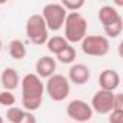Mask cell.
Listing matches in <instances>:
<instances>
[{"label": "cell", "mask_w": 123, "mask_h": 123, "mask_svg": "<svg viewBox=\"0 0 123 123\" xmlns=\"http://www.w3.org/2000/svg\"><path fill=\"white\" fill-rule=\"evenodd\" d=\"M120 19H122L120 13L113 6H103L98 10V20L103 25V28H106V26H109V25H111Z\"/></svg>", "instance_id": "4fadbf2b"}, {"label": "cell", "mask_w": 123, "mask_h": 123, "mask_svg": "<svg viewBox=\"0 0 123 123\" xmlns=\"http://www.w3.org/2000/svg\"><path fill=\"white\" fill-rule=\"evenodd\" d=\"M103 29H104V32H106V35L109 38H117L122 33V29H123V19H120V20H117V22L106 26Z\"/></svg>", "instance_id": "ac0fdd59"}, {"label": "cell", "mask_w": 123, "mask_h": 123, "mask_svg": "<svg viewBox=\"0 0 123 123\" xmlns=\"http://www.w3.org/2000/svg\"><path fill=\"white\" fill-rule=\"evenodd\" d=\"M98 86L100 90L104 91H114L120 86V75L114 70H104L98 75Z\"/></svg>", "instance_id": "9c48e42d"}, {"label": "cell", "mask_w": 123, "mask_h": 123, "mask_svg": "<svg viewBox=\"0 0 123 123\" xmlns=\"http://www.w3.org/2000/svg\"><path fill=\"white\" fill-rule=\"evenodd\" d=\"M56 59L59 61V62H62V64H71V62H74V59H75V49H74V46L68 45L65 49H62L56 55Z\"/></svg>", "instance_id": "2e32d148"}, {"label": "cell", "mask_w": 123, "mask_h": 123, "mask_svg": "<svg viewBox=\"0 0 123 123\" xmlns=\"http://www.w3.org/2000/svg\"><path fill=\"white\" fill-rule=\"evenodd\" d=\"M9 54H10V56L13 58V59H18V61H20V59H23L25 56H26V46H25V43L20 41V39H13L10 43H9Z\"/></svg>", "instance_id": "5bb4252c"}, {"label": "cell", "mask_w": 123, "mask_h": 123, "mask_svg": "<svg viewBox=\"0 0 123 123\" xmlns=\"http://www.w3.org/2000/svg\"><path fill=\"white\" fill-rule=\"evenodd\" d=\"M109 114V123H123V110H111Z\"/></svg>", "instance_id": "44dd1931"}, {"label": "cell", "mask_w": 123, "mask_h": 123, "mask_svg": "<svg viewBox=\"0 0 123 123\" xmlns=\"http://www.w3.org/2000/svg\"><path fill=\"white\" fill-rule=\"evenodd\" d=\"M67 114L78 122V123H88L93 117V109L88 103H86L84 100H73L68 103L67 106Z\"/></svg>", "instance_id": "52a82bcc"}, {"label": "cell", "mask_w": 123, "mask_h": 123, "mask_svg": "<svg viewBox=\"0 0 123 123\" xmlns=\"http://www.w3.org/2000/svg\"><path fill=\"white\" fill-rule=\"evenodd\" d=\"M45 90L51 100L64 101L70 96V81L62 74H54L48 78Z\"/></svg>", "instance_id": "277c9868"}, {"label": "cell", "mask_w": 123, "mask_h": 123, "mask_svg": "<svg viewBox=\"0 0 123 123\" xmlns=\"http://www.w3.org/2000/svg\"><path fill=\"white\" fill-rule=\"evenodd\" d=\"M15 103H16V97H15V94H13L12 91L3 90L2 93H0V104H2V106H6V107L9 109V107H12Z\"/></svg>", "instance_id": "ffe728a7"}, {"label": "cell", "mask_w": 123, "mask_h": 123, "mask_svg": "<svg viewBox=\"0 0 123 123\" xmlns=\"http://www.w3.org/2000/svg\"><path fill=\"white\" fill-rule=\"evenodd\" d=\"M67 10L61 6V3H48L42 9V18L46 23L48 31H59L64 26L65 18H67Z\"/></svg>", "instance_id": "3957f363"}, {"label": "cell", "mask_w": 123, "mask_h": 123, "mask_svg": "<svg viewBox=\"0 0 123 123\" xmlns=\"http://www.w3.org/2000/svg\"><path fill=\"white\" fill-rule=\"evenodd\" d=\"M20 123H36V117H35V114L32 111H26L25 110V116L20 120Z\"/></svg>", "instance_id": "603a6c76"}, {"label": "cell", "mask_w": 123, "mask_h": 123, "mask_svg": "<svg viewBox=\"0 0 123 123\" xmlns=\"http://www.w3.org/2000/svg\"><path fill=\"white\" fill-rule=\"evenodd\" d=\"M35 70H36V75L42 80V78H49L51 75L55 74V70H56V62L52 56H41L38 61H36V65H35Z\"/></svg>", "instance_id": "30bf717a"}, {"label": "cell", "mask_w": 123, "mask_h": 123, "mask_svg": "<svg viewBox=\"0 0 123 123\" xmlns=\"http://www.w3.org/2000/svg\"><path fill=\"white\" fill-rule=\"evenodd\" d=\"M23 116H25V110L20 109V107H16V106L9 107L7 111H6V117L10 123H20Z\"/></svg>", "instance_id": "e0dca14e"}, {"label": "cell", "mask_w": 123, "mask_h": 123, "mask_svg": "<svg viewBox=\"0 0 123 123\" xmlns=\"http://www.w3.org/2000/svg\"><path fill=\"white\" fill-rule=\"evenodd\" d=\"M26 36L35 45H43L48 42V28L41 15H32L26 22Z\"/></svg>", "instance_id": "5b68a950"}, {"label": "cell", "mask_w": 123, "mask_h": 123, "mask_svg": "<svg viewBox=\"0 0 123 123\" xmlns=\"http://www.w3.org/2000/svg\"><path fill=\"white\" fill-rule=\"evenodd\" d=\"M48 51L49 52H52L54 55H58L62 49H65L70 43L65 41V38L64 36H54V38H51V39H48Z\"/></svg>", "instance_id": "9a60e30c"}, {"label": "cell", "mask_w": 123, "mask_h": 123, "mask_svg": "<svg viewBox=\"0 0 123 123\" xmlns=\"http://www.w3.org/2000/svg\"><path fill=\"white\" fill-rule=\"evenodd\" d=\"M84 5H86L84 0H62V3H61V6L68 13L70 12H78Z\"/></svg>", "instance_id": "d6986e66"}, {"label": "cell", "mask_w": 123, "mask_h": 123, "mask_svg": "<svg viewBox=\"0 0 123 123\" xmlns=\"http://www.w3.org/2000/svg\"><path fill=\"white\" fill-rule=\"evenodd\" d=\"M81 49L90 56H104L110 51V43L106 36L101 35H87L81 41Z\"/></svg>", "instance_id": "8992f818"}, {"label": "cell", "mask_w": 123, "mask_h": 123, "mask_svg": "<svg viewBox=\"0 0 123 123\" xmlns=\"http://www.w3.org/2000/svg\"><path fill=\"white\" fill-rule=\"evenodd\" d=\"M45 86L36 74H26L22 78V104L26 111H35L41 107Z\"/></svg>", "instance_id": "6da1fadb"}, {"label": "cell", "mask_w": 123, "mask_h": 123, "mask_svg": "<svg viewBox=\"0 0 123 123\" xmlns=\"http://www.w3.org/2000/svg\"><path fill=\"white\" fill-rule=\"evenodd\" d=\"M0 51H2V39H0Z\"/></svg>", "instance_id": "d4e9b609"}, {"label": "cell", "mask_w": 123, "mask_h": 123, "mask_svg": "<svg viewBox=\"0 0 123 123\" xmlns=\"http://www.w3.org/2000/svg\"><path fill=\"white\" fill-rule=\"evenodd\" d=\"M113 110H123V94H114V97H113Z\"/></svg>", "instance_id": "7402d4cb"}, {"label": "cell", "mask_w": 123, "mask_h": 123, "mask_svg": "<svg viewBox=\"0 0 123 123\" xmlns=\"http://www.w3.org/2000/svg\"><path fill=\"white\" fill-rule=\"evenodd\" d=\"M0 123H5V120H3V117L0 116Z\"/></svg>", "instance_id": "cb8c5ba5"}, {"label": "cell", "mask_w": 123, "mask_h": 123, "mask_svg": "<svg viewBox=\"0 0 123 123\" xmlns=\"http://www.w3.org/2000/svg\"><path fill=\"white\" fill-rule=\"evenodd\" d=\"M65 41L68 43L81 42L87 36V20L78 12H70L65 18Z\"/></svg>", "instance_id": "7a4b0ae2"}, {"label": "cell", "mask_w": 123, "mask_h": 123, "mask_svg": "<svg viewBox=\"0 0 123 123\" xmlns=\"http://www.w3.org/2000/svg\"><path fill=\"white\" fill-rule=\"evenodd\" d=\"M68 78L75 86H84L90 80V70L84 64H74L68 71Z\"/></svg>", "instance_id": "8fae6325"}, {"label": "cell", "mask_w": 123, "mask_h": 123, "mask_svg": "<svg viewBox=\"0 0 123 123\" xmlns=\"http://www.w3.org/2000/svg\"><path fill=\"white\" fill-rule=\"evenodd\" d=\"M113 97H114V93L98 90L91 98L90 106H91L93 111H96L98 114H109L113 110Z\"/></svg>", "instance_id": "ba28073f"}, {"label": "cell", "mask_w": 123, "mask_h": 123, "mask_svg": "<svg viewBox=\"0 0 123 123\" xmlns=\"http://www.w3.org/2000/svg\"><path fill=\"white\" fill-rule=\"evenodd\" d=\"M0 81H2V86L6 91H13L18 88L19 86V74L15 68H5L2 71V75H0Z\"/></svg>", "instance_id": "7c38bea8"}]
</instances>
